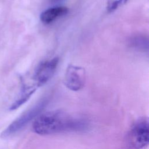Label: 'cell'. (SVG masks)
<instances>
[{
	"label": "cell",
	"mask_w": 149,
	"mask_h": 149,
	"mask_svg": "<svg viewBox=\"0 0 149 149\" xmlns=\"http://www.w3.org/2000/svg\"><path fill=\"white\" fill-rule=\"evenodd\" d=\"M86 121L74 118L64 112L53 111L44 113L38 116L33 123V130L40 135L79 131L85 129Z\"/></svg>",
	"instance_id": "obj_1"
},
{
	"label": "cell",
	"mask_w": 149,
	"mask_h": 149,
	"mask_svg": "<svg viewBox=\"0 0 149 149\" xmlns=\"http://www.w3.org/2000/svg\"><path fill=\"white\" fill-rule=\"evenodd\" d=\"M126 140L129 147L132 149H141L147 146L149 141L148 119L143 118L137 121L129 131Z\"/></svg>",
	"instance_id": "obj_2"
},
{
	"label": "cell",
	"mask_w": 149,
	"mask_h": 149,
	"mask_svg": "<svg viewBox=\"0 0 149 149\" xmlns=\"http://www.w3.org/2000/svg\"><path fill=\"white\" fill-rule=\"evenodd\" d=\"M47 103V100H42L36 106L24 112L1 133V137L3 138L8 137L23 129L32 119L38 116L40 113L45 108Z\"/></svg>",
	"instance_id": "obj_3"
},
{
	"label": "cell",
	"mask_w": 149,
	"mask_h": 149,
	"mask_svg": "<svg viewBox=\"0 0 149 149\" xmlns=\"http://www.w3.org/2000/svg\"><path fill=\"white\" fill-rule=\"evenodd\" d=\"M85 78L84 68L70 64L66 68L63 82L69 90L77 91L84 87Z\"/></svg>",
	"instance_id": "obj_4"
},
{
	"label": "cell",
	"mask_w": 149,
	"mask_h": 149,
	"mask_svg": "<svg viewBox=\"0 0 149 149\" xmlns=\"http://www.w3.org/2000/svg\"><path fill=\"white\" fill-rule=\"evenodd\" d=\"M58 62V57H55L52 59L44 61L39 64L34 75L36 86L37 87L44 84L53 76Z\"/></svg>",
	"instance_id": "obj_5"
},
{
	"label": "cell",
	"mask_w": 149,
	"mask_h": 149,
	"mask_svg": "<svg viewBox=\"0 0 149 149\" xmlns=\"http://www.w3.org/2000/svg\"><path fill=\"white\" fill-rule=\"evenodd\" d=\"M69 12V9L65 6H55L48 8L43 11L40 15L41 21L48 24L55 20L63 15H66Z\"/></svg>",
	"instance_id": "obj_6"
},
{
	"label": "cell",
	"mask_w": 149,
	"mask_h": 149,
	"mask_svg": "<svg viewBox=\"0 0 149 149\" xmlns=\"http://www.w3.org/2000/svg\"><path fill=\"white\" fill-rule=\"evenodd\" d=\"M129 45L138 51H147L148 50V40L144 36L136 35L130 37L129 40Z\"/></svg>",
	"instance_id": "obj_7"
},
{
	"label": "cell",
	"mask_w": 149,
	"mask_h": 149,
	"mask_svg": "<svg viewBox=\"0 0 149 149\" xmlns=\"http://www.w3.org/2000/svg\"><path fill=\"white\" fill-rule=\"evenodd\" d=\"M128 0H115L109 3L108 6V10L109 12L114 11L120 6L125 4Z\"/></svg>",
	"instance_id": "obj_8"
}]
</instances>
